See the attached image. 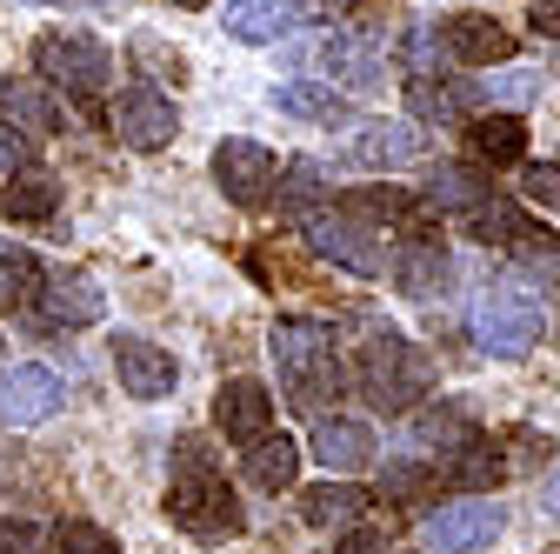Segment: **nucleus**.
Listing matches in <instances>:
<instances>
[{
    "mask_svg": "<svg viewBox=\"0 0 560 554\" xmlns=\"http://www.w3.org/2000/svg\"><path fill=\"white\" fill-rule=\"evenodd\" d=\"M0 120H8L14 134H27V141H40V134H60V101H54L47 81L14 74L8 88H0Z\"/></svg>",
    "mask_w": 560,
    "mask_h": 554,
    "instance_id": "obj_20",
    "label": "nucleus"
},
{
    "mask_svg": "<svg viewBox=\"0 0 560 554\" xmlns=\"http://www.w3.org/2000/svg\"><path fill=\"white\" fill-rule=\"evenodd\" d=\"M501 474H508L501 448H494V441H480V435L454 441V448H447V461L434 468L441 488H460V495H494V481H501Z\"/></svg>",
    "mask_w": 560,
    "mask_h": 554,
    "instance_id": "obj_19",
    "label": "nucleus"
},
{
    "mask_svg": "<svg viewBox=\"0 0 560 554\" xmlns=\"http://www.w3.org/2000/svg\"><path fill=\"white\" fill-rule=\"evenodd\" d=\"M54 407H60V374L54 368H40V361L0 368V422L8 428H40Z\"/></svg>",
    "mask_w": 560,
    "mask_h": 554,
    "instance_id": "obj_10",
    "label": "nucleus"
},
{
    "mask_svg": "<svg viewBox=\"0 0 560 554\" xmlns=\"http://www.w3.org/2000/svg\"><path fill=\"white\" fill-rule=\"evenodd\" d=\"M487 194H494V187H487L474 168H454V161L420 181V207H447V215H467V207H480Z\"/></svg>",
    "mask_w": 560,
    "mask_h": 554,
    "instance_id": "obj_26",
    "label": "nucleus"
},
{
    "mask_svg": "<svg viewBox=\"0 0 560 554\" xmlns=\"http://www.w3.org/2000/svg\"><path fill=\"white\" fill-rule=\"evenodd\" d=\"M413 435H420V441H428V448H434V441H441V448H454V441H467L474 428L460 422V414H454V407H420V414H413Z\"/></svg>",
    "mask_w": 560,
    "mask_h": 554,
    "instance_id": "obj_35",
    "label": "nucleus"
},
{
    "mask_svg": "<svg viewBox=\"0 0 560 554\" xmlns=\"http://www.w3.org/2000/svg\"><path fill=\"white\" fill-rule=\"evenodd\" d=\"M327 194V168L320 161H288V181H280V207H288L294 221L314 215V200Z\"/></svg>",
    "mask_w": 560,
    "mask_h": 554,
    "instance_id": "obj_31",
    "label": "nucleus"
},
{
    "mask_svg": "<svg viewBox=\"0 0 560 554\" xmlns=\"http://www.w3.org/2000/svg\"><path fill=\"white\" fill-rule=\"evenodd\" d=\"M54 554H120V547H114V534L94 528V521H60V528H54Z\"/></svg>",
    "mask_w": 560,
    "mask_h": 554,
    "instance_id": "obj_34",
    "label": "nucleus"
},
{
    "mask_svg": "<svg viewBox=\"0 0 560 554\" xmlns=\"http://www.w3.org/2000/svg\"><path fill=\"white\" fill-rule=\"evenodd\" d=\"M327 554H387V534L381 528H354V534H340Z\"/></svg>",
    "mask_w": 560,
    "mask_h": 554,
    "instance_id": "obj_42",
    "label": "nucleus"
},
{
    "mask_svg": "<svg viewBox=\"0 0 560 554\" xmlns=\"http://www.w3.org/2000/svg\"><path fill=\"white\" fill-rule=\"evenodd\" d=\"M521 187H527V200H534V207H547V215H560V161H527Z\"/></svg>",
    "mask_w": 560,
    "mask_h": 554,
    "instance_id": "obj_37",
    "label": "nucleus"
},
{
    "mask_svg": "<svg viewBox=\"0 0 560 554\" xmlns=\"http://www.w3.org/2000/svg\"><path fill=\"white\" fill-rule=\"evenodd\" d=\"M428 154V127L420 120H368L354 134V161L361 168H413Z\"/></svg>",
    "mask_w": 560,
    "mask_h": 554,
    "instance_id": "obj_16",
    "label": "nucleus"
},
{
    "mask_svg": "<svg viewBox=\"0 0 560 554\" xmlns=\"http://www.w3.org/2000/svg\"><path fill=\"white\" fill-rule=\"evenodd\" d=\"M394 288L400 295H413V301H434V295H447V274H454V261H447V247L441 241H428V234H407L400 247H394Z\"/></svg>",
    "mask_w": 560,
    "mask_h": 554,
    "instance_id": "obj_15",
    "label": "nucleus"
},
{
    "mask_svg": "<svg viewBox=\"0 0 560 554\" xmlns=\"http://www.w3.org/2000/svg\"><path fill=\"white\" fill-rule=\"evenodd\" d=\"M133 54H140V60H154V67H161V81H174V88H180V81H187V60H180V54H167V47H161V41H140V47H133Z\"/></svg>",
    "mask_w": 560,
    "mask_h": 554,
    "instance_id": "obj_39",
    "label": "nucleus"
},
{
    "mask_svg": "<svg viewBox=\"0 0 560 554\" xmlns=\"http://www.w3.org/2000/svg\"><path fill=\"white\" fill-rule=\"evenodd\" d=\"M307 247L347 274H387V247H381V228H368L361 215H347V207H314L301 221Z\"/></svg>",
    "mask_w": 560,
    "mask_h": 554,
    "instance_id": "obj_6",
    "label": "nucleus"
},
{
    "mask_svg": "<svg viewBox=\"0 0 560 554\" xmlns=\"http://www.w3.org/2000/svg\"><path fill=\"white\" fill-rule=\"evenodd\" d=\"M487 94H501V101H527V94H534V74H527V67H508L501 81H487V88H480V101H487Z\"/></svg>",
    "mask_w": 560,
    "mask_h": 554,
    "instance_id": "obj_40",
    "label": "nucleus"
},
{
    "mask_svg": "<svg viewBox=\"0 0 560 554\" xmlns=\"http://www.w3.org/2000/svg\"><path fill=\"white\" fill-rule=\"evenodd\" d=\"M474 341H480V355H494V361H521L540 341V288L527 274H501V281L480 295Z\"/></svg>",
    "mask_w": 560,
    "mask_h": 554,
    "instance_id": "obj_2",
    "label": "nucleus"
},
{
    "mask_svg": "<svg viewBox=\"0 0 560 554\" xmlns=\"http://www.w3.org/2000/svg\"><path fill=\"white\" fill-rule=\"evenodd\" d=\"M34 74H47V88H67L88 114H101V94L114 81V54L88 34H40L34 41Z\"/></svg>",
    "mask_w": 560,
    "mask_h": 554,
    "instance_id": "obj_3",
    "label": "nucleus"
},
{
    "mask_svg": "<svg viewBox=\"0 0 560 554\" xmlns=\"http://www.w3.org/2000/svg\"><path fill=\"white\" fill-rule=\"evenodd\" d=\"M301 441L294 435H260L254 448H247V481H254V488L260 495H288L294 488V481H301Z\"/></svg>",
    "mask_w": 560,
    "mask_h": 554,
    "instance_id": "obj_24",
    "label": "nucleus"
},
{
    "mask_svg": "<svg viewBox=\"0 0 560 554\" xmlns=\"http://www.w3.org/2000/svg\"><path fill=\"white\" fill-rule=\"evenodd\" d=\"M314 60L327 67V81H347V88H381L387 81V54H381V41H354V34H327L320 47H314Z\"/></svg>",
    "mask_w": 560,
    "mask_h": 554,
    "instance_id": "obj_18",
    "label": "nucleus"
},
{
    "mask_svg": "<svg viewBox=\"0 0 560 554\" xmlns=\"http://www.w3.org/2000/svg\"><path fill=\"white\" fill-rule=\"evenodd\" d=\"M34 547H40L34 521H0V554H34Z\"/></svg>",
    "mask_w": 560,
    "mask_h": 554,
    "instance_id": "obj_41",
    "label": "nucleus"
},
{
    "mask_svg": "<svg viewBox=\"0 0 560 554\" xmlns=\"http://www.w3.org/2000/svg\"><path fill=\"white\" fill-rule=\"evenodd\" d=\"M273 107L280 114H294V120H347V94L340 88H320V81H288V88H273Z\"/></svg>",
    "mask_w": 560,
    "mask_h": 554,
    "instance_id": "obj_28",
    "label": "nucleus"
},
{
    "mask_svg": "<svg viewBox=\"0 0 560 554\" xmlns=\"http://www.w3.org/2000/svg\"><path fill=\"white\" fill-rule=\"evenodd\" d=\"M441 60H447V54H441V34H434V27H407V34H400V67H407V81H434Z\"/></svg>",
    "mask_w": 560,
    "mask_h": 554,
    "instance_id": "obj_32",
    "label": "nucleus"
},
{
    "mask_svg": "<svg viewBox=\"0 0 560 554\" xmlns=\"http://www.w3.org/2000/svg\"><path fill=\"white\" fill-rule=\"evenodd\" d=\"M368 508H374V495L354 488V481H320V488L301 495V521L307 528H361Z\"/></svg>",
    "mask_w": 560,
    "mask_h": 554,
    "instance_id": "obj_22",
    "label": "nucleus"
},
{
    "mask_svg": "<svg viewBox=\"0 0 560 554\" xmlns=\"http://www.w3.org/2000/svg\"><path fill=\"white\" fill-rule=\"evenodd\" d=\"M174 474H221V448L207 435H180L174 441Z\"/></svg>",
    "mask_w": 560,
    "mask_h": 554,
    "instance_id": "obj_36",
    "label": "nucleus"
},
{
    "mask_svg": "<svg viewBox=\"0 0 560 554\" xmlns=\"http://www.w3.org/2000/svg\"><path fill=\"white\" fill-rule=\"evenodd\" d=\"M301 21H307V0H228V34L254 41V47L288 41Z\"/></svg>",
    "mask_w": 560,
    "mask_h": 554,
    "instance_id": "obj_21",
    "label": "nucleus"
},
{
    "mask_svg": "<svg viewBox=\"0 0 560 554\" xmlns=\"http://www.w3.org/2000/svg\"><path fill=\"white\" fill-rule=\"evenodd\" d=\"M508 254L521 261L527 281H560V241H553V234H540V228H534V234H527V241H514Z\"/></svg>",
    "mask_w": 560,
    "mask_h": 554,
    "instance_id": "obj_33",
    "label": "nucleus"
},
{
    "mask_svg": "<svg viewBox=\"0 0 560 554\" xmlns=\"http://www.w3.org/2000/svg\"><path fill=\"white\" fill-rule=\"evenodd\" d=\"M413 120H460V107H480V81H407Z\"/></svg>",
    "mask_w": 560,
    "mask_h": 554,
    "instance_id": "obj_27",
    "label": "nucleus"
},
{
    "mask_svg": "<svg viewBox=\"0 0 560 554\" xmlns=\"http://www.w3.org/2000/svg\"><path fill=\"white\" fill-rule=\"evenodd\" d=\"M508 528L501 501H447L441 515H428V528H420V541H428L434 554H480V547H494Z\"/></svg>",
    "mask_w": 560,
    "mask_h": 554,
    "instance_id": "obj_7",
    "label": "nucleus"
},
{
    "mask_svg": "<svg viewBox=\"0 0 560 554\" xmlns=\"http://www.w3.org/2000/svg\"><path fill=\"white\" fill-rule=\"evenodd\" d=\"M114 374H120V394H133V401L174 394V355L154 348V341H140V334H120L114 341Z\"/></svg>",
    "mask_w": 560,
    "mask_h": 554,
    "instance_id": "obj_14",
    "label": "nucleus"
},
{
    "mask_svg": "<svg viewBox=\"0 0 560 554\" xmlns=\"http://www.w3.org/2000/svg\"><path fill=\"white\" fill-rule=\"evenodd\" d=\"M534 34L540 41H560V0H540V8H534Z\"/></svg>",
    "mask_w": 560,
    "mask_h": 554,
    "instance_id": "obj_43",
    "label": "nucleus"
},
{
    "mask_svg": "<svg viewBox=\"0 0 560 554\" xmlns=\"http://www.w3.org/2000/svg\"><path fill=\"white\" fill-rule=\"evenodd\" d=\"M214 181L234 207H267L273 200V181H280V161L260 148V141H221L214 148Z\"/></svg>",
    "mask_w": 560,
    "mask_h": 554,
    "instance_id": "obj_9",
    "label": "nucleus"
},
{
    "mask_svg": "<svg viewBox=\"0 0 560 554\" xmlns=\"http://www.w3.org/2000/svg\"><path fill=\"white\" fill-rule=\"evenodd\" d=\"M27 168H34V148H27V134H14L8 120H0V174L14 181V174H27Z\"/></svg>",
    "mask_w": 560,
    "mask_h": 554,
    "instance_id": "obj_38",
    "label": "nucleus"
},
{
    "mask_svg": "<svg viewBox=\"0 0 560 554\" xmlns=\"http://www.w3.org/2000/svg\"><path fill=\"white\" fill-rule=\"evenodd\" d=\"M214 422H221V435L234 441V448H254L260 435H273V394L260 388V381H221V394H214Z\"/></svg>",
    "mask_w": 560,
    "mask_h": 554,
    "instance_id": "obj_12",
    "label": "nucleus"
},
{
    "mask_svg": "<svg viewBox=\"0 0 560 554\" xmlns=\"http://www.w3.org/2000/svg\"><path fill=\"white\" fill-rule=\"evenodd\" d=\"M361 388H368L374 407H413V394L428 388V355H420L407 334L374 327L361 341Z\"/></svg>",
    "mask_w": 560,
    "mask_h": 554,
    "instance_id": "obj_4",
    "label": "nucleus"
},
{
    "mask_svg": "<svg viewBox=\"0 0 560 554\" xmlns=\"http://www.w3.org/2000/svg\"><path fill=\"white\" fill-rule=\"evenodd\" d=\"M273 368H280V388L301 414H320L327 394H340V355H334V334L307 314H288L273 321Z\"/></svg>",
    "mask_w": 560,
    "mask_h": 554,
    "instance_id": "obj_1",
    "label": "nucleus"
},
{
    "mask_svg": "<svg viewBox=\"0 0 560 554\" xmlns=\"http://www.w3.org/2000/svg\"><path fill=\"white\" fill-rule=\"evenodd\" d=\"M34 301H40V314L54 327H94L107 314V295L94 288L88 267H54V274H40V295Z\"/></svg>",
    "mask_w": 560,
    "mask_h": 554,
    "instance_id": "obj_11",
    "label": "nucleus"
},
{
    "mask_svg": "<svg viewBox=\"0 0 560 554\" xmlns=\"http://www.w3.org/2000/svg\"><path fill=\"white\" fill-rule=\"evenodd\" d=\"M441 54L460 60V67H494V60H514V34L501 21H487V14H447L441 27Z\"/></svg>",
    "mask_w": 560,
    "mask_h": 554,
    "instance_id": "obj_13",
    "label": "nucleus"
},
{
    "mask_svg": "<svg viewBox=\"0 0 560 554\" xmlns=\"http://www.w3.org/2000/svg\"><path fill=\"white\" fill-rule=\"evenodd\" d=\"M167 8H207V0H167Z\"/></svg>",
    "mask_w": 560,
    "mask_h": 554,
    "instance_id": "obj_45",
    "label": "nucleus"
},
{
    "mask_svg": "<svg viewBox=\"0 0 560 554\" xmlns=\"http://www.w3.org/2000/svg\"><path fill=\"white\" fill-rule=\"evenodd\" d=\"M34 295H40V261L27 247H8V254H0V314L27 308Z\"/></svg>",
    "mask_w": 560,
    "mask_h": 554,
    "instance_id": "obj_30",
    "label": "nucleus"
},
{
    "mask_svg": "<svg viewBox=\"0 0 560 554\" xmlns=\"http://www.w3.org/2000/svg\"><path fill=\"white\" fill-rule=\"evenodd\" d=\"M467 148L480 168H521L527 161V120L521 114H480L467 127Z\"/></svg>",
    "mask_w": 560,
    "mask_h": 554,
    "instance_id": "obj_23",
    "label": "nucleus"
},
{
    "mask_svg": "<svg viewBox=\"0 0 560 554\" xmlns=\"http://www.w3.org/2000/svg\"><path fill=\"white\" fill-rule=\"evenodd\" d=\"M307 448L320 454L327 474H361V468L374 461V428H368V422H347V414H320Z\"/></svg>",
    "mask_w": 560,
    "mask_h": 554,
    "instance_id": "obj_17",
    "label": "nucleus"
},
{
    "mask_svg": "<svg viewBox=\"0 0 560 554\" xmlns=\"http://www.w3.org/2000/svg\"><path fill=\"white\" fill-rule=\"evenodd\" d=\"M460 228H467L480 247H514V241H527V234H534L527 207H514L508 194H487L480 207H467V215H460Z\"/></svg>",
    "mask_w": 560,
    "mask_h": 554,
    "instance_id": "obj_25",
    "label": "nucleus"
},
{
    "mask_svg": "<svg viewBox=\"0 0 560 554\" xmlns=\"http://www.w3.org/2000/svg\"><path fill=\"white\" fill-rule=\"evenodd\" d=\"M0 207H8L14 221H47L54 207H60V187H54V174H40V168H27L14 187H0Z\"/></svg>",
    "mask_w": 560,
    "mask_h": 554,
    "instance_id": "obj_29",
    "label": "nucleus"
},
{
    "mask_svg": "<svg viewBox=\"0 0 560 554\" xmlns=\"http://www.w3.org/2000/svg\"><path fill=\"white\" fill-rule=\"evenodd\" d=\"M167 515L174 528H187L194 541H234L247 528L234 488H228V468L221 474H174V488H167Z\"/></svg>",
    "mask_w": 560,
    "mask_h": 554,
    "instance_id": "obj_5",
    "label": "nucleus"
},
{
    "mask_svg": "<svg viewBox=\"0 0 560 554\" xmlns=\"http://www.w3.org/2000/svg\"><path fill=\"white\" fill-rule=\"evenodd\" d=\"M107 127L120 134V148H133V154H161L174 134H180V114H174V101H167L161 88H127V94L114 101Z\"/></svg>",
    "mask_w": 560,
    "mask_h": 554,
    "instance_id": "obj_8",
    "label": "nucleus"
},
{
    "mask_svg": "<svg viewBox=\"0 0 560 554\" xmlns=\"http://www.w3.org/2000/svg\"><path fill=\"white\" fill-rule=\"evenodd\" d=\"M307 8H320V14H340V8H354V0H307Z\"/></svg>",
    "mask_w": 560,
    "mask_h": 554,
    "instance_id": "obj_44",
    "label": "nucleus"
}]
</instances>
